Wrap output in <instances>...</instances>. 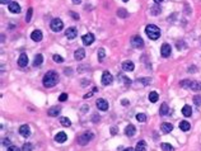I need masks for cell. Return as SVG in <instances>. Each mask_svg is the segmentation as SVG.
<instances>
[{
  "label": "cell",
  "mask_w": 201,
  "mask_h": 151,
  "mask_svg": "<svg viewBox=\"0 0 201 151\" xmlns=\"http://www.w3.org/2000/svg\"><path fill=\"white\" fill-rule=\"evenodd\" d=\"M27 64H28V56L25 53H22L18 59V65L21 67H24V66H27Z\"/></svg>",
  "instance_id": "obj_15"
},
{
  "label": "cell",
  "mask_w": 201,
  "mask_h": 151,
  "mask_svg": "<svg viewBox=\"0 0 201 151\" xmlns=\"http://www.w3.org/2000/svg\"><path fill=\"white\" fill-rule=\"evenodd\" d=\"M70 14H71V17L74 18V19H79V15L76 14V13H74V12H70Z\"/></svg>",
  "instance_id": "obj_42"
},
{
  "label": "cell",
  "mask_w": 201,
  "mask_h": 151,
  "mask_svg": "<svg viewBox=\"0 0 201 151\" xmlns=\"http://www.w3.org/2000/svg\"><path fill=\"white\" fill-rule=\"evenodd\" d=\"M42 32H41L40 29H36V31H33L32 32V34H31V38L34 41V42H40L41 40H42Z\"/></svg>",
  "instance_id": "obj_13"
},
{
  "label": "cell",
  "mask_w": 201,
  "mask_h": 151,
  "mask_svg": "<svg viewBox=\"0 0 201 151\" xmlns=\"http://www.w3.org/2000/svg\"><path fill=\"white\" fill-rule=\"evenodd\" d=\"M120 76H121V78H122V80H123V81H125V84H126V85H130V84H131V80H130V79H127L126 76H123V75H120Z\"/></svg>",
  "instance_id": "obj_41"
},
{
  "label": "cell",
  "mask_w": 201,
  "mask_h": 151,
  "mask_svg": "<svg viewBox=\"0 0 201 151\" xmlns=\"http://www.w3.org/2000/svg\"><path fill=\"white\" fill-rule=\"evenodd\" d=\"M182 114L185 115V117H190L191 114H192V108L190 107V105H183V108H182Z\"/></svg>",
  "instance_id": "obj_23"
},
{
  "label": "cell",
  "mask_w": 201,
  "mask_h": 151,
  "mask_svg": "<svg viewBox=\"0 0 201 151\" xmlns=\"http://www.w3.org/2000/svg\"><path fill=\"white\" fill-rule=\"evenodd\" d=\"M193 103H195V105L200 107L201 105V95H195V97H193Z\"/></svg>",
  "instance_id": "obj_35"
},
{
  "label": "cell",
  "mask_w": 201,
  "mask_h": 151,
  "mask_svg": "<svg viewBox=\"0 0 201 151\" xmlns=\"http://www.w3.org/2000/svg\"><path fill=\"white\" fill-rule=\"evenodd\" d=\"M169 113V107H168L167 103H163V104L161 105V109H159V114L161 115H165Z\"/></svg>",
  "instance_id": "obj_21"
},
{
  "label": "cell",
  "mask_w": 201,
  "mask_h": 151,
  "mask_svg": "<svg viewBox=\"0 0 201 151\" xmlns=\"http://www.w3.org/2000/svg\"><path fill=\"white\" fill-rule=\"evenodd\" d=\"M158 98H159V95H158V93H157V92H152V93H149V100H150L152 103L158 102Z\"/></svg>",
  "instance_id": "obj_28"
},
{
  "label": "cell",
  "mask_w": 201,
  "mask_h": 151,
  "mask_svg": "<svg viewBox=\"0 0 201 151\" xmlns=\"http://www.w3.org/2000/svg\"><path fill=\"white\" fill-rule=\"evenodd\" d=\"M161 147H162V150H163V151H173L174 150L173 146H172L171 143H167V142H163L161 145Z\"/></svg>",
  "instance_id": "obj_29"
},
{
  "label": "cell",
  "mask_w": 201,
  "mask_h": 151,
  "mask_svg": "<svg viewBox=\"0 0 201 151\" xmlns=\"http://www.w3.org/2000/svg\"><path fill=\"white\" fill-rule=\"evenodd\" d=\"M123 151H135V150H134V149H131V147H129V149H125Z\"/></svg>",
  "instance_id": "obj_48"
},
{
  "label": "cell",
  "mask_w": 201,
  "mask_h": 151,
  "mask_svg": "<svg viewBox=\"0 0 201 151\" xmlns=\"http://www.w3.org/2000/svg\"><path fill=\"white\" fill-rule=\"evenodd\" d=\"M136 120H138L139 122H145L146 121V115L144 113H138V114H136Z\"/></svg>",
  "instance_id": "obj_34"
},
{
  "label": "cell",
  "mask_w": 201,
  "mask_h": 151,
  "mask_svg": "<svg viewBox=\"0 0 201 151\" xmlns=\"http://www.w3.org/2000/svg\"><path fill=\"white\" fill-rule=\"evenodd\" d=\"M145 33L150 40H158L161 37V29L154 24H149L145 28Z\"/></svg>",
  "instance_id": "obj_2"
},
{
  "label": "cell",
  "mask_w": 201,
  "mask_h": 151,
  "mask_svg": "<svg viewBox=\"0 0 201 151\" xmlns=\"http://www.w3.org/2000/svg\"><path fill=\"white\" fill-rule=\"evenodd\" d=\"M93 137H94V133L93 132H84L80 137H78V142H79V145L84 146V145H87L89 141L93 140Z\"/></svg>",
  "instance_id": "obj_4"
},
{
  "label": "cell",
  "mask_w": 201,
  "mask_h": 151,
  "mask_svg": "<svg viewBox=\"0 0 201 151\" xmlns=\"http://www.w3.org/2000/svg\"><path fill=\"white\" fill-rule=\"evenodd\" d=\"M154 1H155V3H157V4H161V3H162V1H163V0H154Z\"/></svg>",
  "instance_id": "obj_49"
},
{
  "label": "cell",
  "mask_w": 201,
  "mask_h": 151,
  "mask_svg": "<svg viewBox=\"0 0 201 151\" xmlns=\"http://www.w3.org/2000/svg\"><path fill=\"white\" fill-rule=\"evenodd\" d=\"M117 15H119L120 18H126L127 17V12L125 10V9H119V10H117Z\"/></svg>",
  "instance_id": "obj_32"
},
{
  "label": "cell",
  "mask_w": 201,
  "mask_h": 151,
  "mask_svg": "<svg viewBox=\"0 0 201 151\" xmlns=\"http://www.w3.org/2000/svg\"><path fill=\"white\" fill-rule=\"evenodd\" d=\"M95 104H97L98 109H101V111H107V109H108V102L104 100V99H102V98L97 99Z\"/></svg>",
  "instance_id": "obj_11"
},
{
  "label": "cell",
  "mask_w": 201,
  "mask_h": 151,
  "mask_svg": "<svg viewBox=\"0 0 201 151\" xmlns=\"http://www.w3.org/2000/svg\"><path fill=\"white\" fill-rule=\"evenodd\" d=\"M9 143H10V140H8V139L4 140V145H9Z\"/></svg>",
  "instance_id": "obj_46"
},
{
  "label": "cell",
  "mask_w": 201,
  "mask_h": 151,
  "mask_svg": "<svg viewBox=\"0 0 201 151\" xmlns=\"http://www.w3.org/2000/svg\"><path fill=\"white\" fill-rule=\"evenodd\" d=\"M150 13L153 15H157L161 13V8H159V5H155V6H153V8L150 9Z\"/></svg>",
  "instance_id": "obj_33"
},
{
  "label": "cell",
  "mask_w": 201,
  "mask_h": 151,
  "mask_svg": "<svg viewBox=\"0 0 201 151\" xmlns=\"http://www.w3.org/2000/svg\"><path fill=\"white\" fill-rule=\"evenodd\" d=\"M172 52V47L168 43H163L161 47V53L163 57H169V55Z\"/></svg>",
  "instance_id": "obj_7"
},
{
  "label": "cell",
  "mask_w": 201,
  "mask_h": 151,
  "mask_svg": "<svg viewBox=\"0 0 201 151\" xmlns=\"http://www.w3.org/2000/svg\"><path fill=\"white\" fill-rule=\"evenodd\" d=\"M54 61H55V62H59V64H61V62H64V59L61 56H60V55H54Z\"/></svg>",
  "instance_id": "obj_36"
},
{
  "label": "cell",
  "mask_w": 201,
  "mask_h": 151,
  "mask_svg": "<svg viewBox=\"0 0 201 151\" xmlns=\"http://www.w3.org/2000/svg\"><path fill=\"white\" fill-rule=\"evenodd\" d=\"M112 81H113V76L111 75V72L104 71L102 74V84L103 85H110L112 84Z\"/></svg>",
  "instance_id": "obj_6"
},
{
  "label": "cell",
  "mask_w": 201,
  "mask_h": 151,
  "mask_svg": "<svg viewBox=\"0 0 201 151\" xmlns=\"http://www.w3.org/2000/svg\"><path fill=\"white\" fill-rule=\"evenodd\" d=\"M59 113H60L59 107H52V108H50L49 111H47V114H49L50 117H57V114Z\"/></svg>",
  "instance_id": "obj_20"
},
{
  "label": "cell",
  "mask_w": 201,
  "mask_h": 151,
  "mask_svg": "<svg viewBox=\"0 0 201 151\" xmlns=\"http://www.w3.org/2000/svg\"><path fill=\"white\" fill-rule=\"evenodd\" d=\"M19 133H21L23 137H28L31 135L29 126H28V124H23V126H21V127H19Z\"/></svg>",
  "instance_id": "obj_12"
},
{
  "label": "cell",
  "mask_w": 201,
  "mask_h": 151,
  "mask_svg": "<svg viewBox=\"0 0 201 151\" xmlns=\"http://www.w3.org/2000/svg\"><path fill=\"white\" fill-rule=\"evenodd\" d=\"M122 1H125V3H126V1H129V0H122Z\"/></svg>",
  "instance_id": "obj_51"
},
{
  "label": "cell",
  "mask_w": 201,
  "mask_h": 151,
  "mask_svg": "<svg viewBox=\"0 0 201 151\" xmlns=\"http://www.w3.org/2000/svg\"><path fill=\"white\" fill-rule=\"evenodd\" d=\"M66 99H68V94H66V93H62V94H60V97H59V100H60V102H65Z\"/></svg>",
  "instance_id": "obj_40"
},
{
  "label": "cell",
  "mask_w": 201,
  "mask_h": 151,
  "mask_svg": "<svg viewBox=\"0 0 201 151\" xmlns=\"http://www.w3.org/2000/svg\"><path fill=\"white\" fill-rule=\"evenodd\" d=\"M180 84H181V86H183V88H190V86H191V81H190V80H182Z\"/></svg>",
  "instance_id": "obj_37"
},
{
  "label": "cell",
  "mask_w": 201,
  "mask_h": 151,
  "mask_svg": "<svg viewBox=\"0 0 201 151\" xmlns=\"http://www.w3.org/2000/svg\"><path fill=\"white\" fill-rule=\"evenodd\" d=\"M161 130L163 133H169L172 130H173V126H172L171 123H168V122H164V123H162L161 126Z\"/></svg>",
  "instance_id": "obj_19"
},
{
  "label": "cell",
  "mask_w": 201,
  "mask_h": 151,
  "mask_svg": "<svg viewBox=\"0 0 201 151\" xmlns=\"http://www.w3.org/2000/svg\"><path fill=\"white\" fill-rule=\"evenodd\" d=\"M85 57V51L83 50V49H78L74 52V59L75 60H78V61H80V60H83Z\"/></svg>",
  "instance_id": "obj_16"
},
{
  "label": "cell",
  "mask_w": 201,
  "mask_h": 151,
  "mask_svg": "<svg viewBox=\"0 0 201 151\" xmlns=\"http://www.w3.org/2000/svg\"><path fill=\"white\" fill-rule=\"evenodd\" d=\"M135 132H136V128H135L134 124H129V126H126V128H125V135H126V136L131 137V136L135 135Z\"/></svg>",
  "instance_id": "obj_17"
},
{
  "label": "cell",
  "mask_w": 201,
  "mask_h": 151,
  "mask_svg": "<svg viewBox=\"0 0 201 151\" xmlns=\"http://www.w3.org/2000/svg\"><path fill=\"white\" fill-rule=\"evenodd\" d=\"M42 62H43V56L41 53H38L36 57H34V61H33V66H36V67H38V66H41L42 65Z\"/></svg>",
  "instance_id": "obj_22"
},
{
  "label": "cell",
  "mask_w": 201,
  "mask_h": 151,
  "mask_svg": "<svg viewBox=\"0 0 201 151\" xmlns=\"http://www.w3.org/2000/svg\"><path fill=\"white\" fill-rule=\"evenodd\" d=\"M65 36H66L68 40H74V38L78 36V31H76V28H74V27H70V28L66 29Z\"/></svg>",
  "instance_id": "obj_8"
},
{
  "label": "cell",
  "mask_w": 201,
  "mask_h": 151,
  "mask_svg": "<svg viewBox=\"0 0 201 151\" xmlns=\"http://www.w3.org/2000/svg\"><path fill=\"white\" fill-rule=\"evenodd\" d=\"M68 140V136H66V133L65 132H59L55 136V141L56 142H59V143H62V142H65V141Z\"/></svg>",
  "instance_id": "obj_18"
},
{
  "label": "cell",
  "mask_w": 201,
  "mask_h": 151,
  "mask_svg": "<svg viewBox=\"0 0 201 151\" xmlns=\"http://www.w3.org/2000/svg\"><path fill=\"white\" fill-rule=\"evenodd\" d=\"M42 83H43V86H46V88H52V86H55L57 83H59V75H57V72L54 71V70L47 71L43 76Z\"/></svg>",
  "instance_id": "obj_1"
},
{
  "label": "cell",
  "mask_w": 201,
  "mask_h": 151,
  "mask_svg": "<svg viewBox=\"0 0 201 151\" xmlns=\"http://www.w3.org/2000/svg\"><path fill=\"white\" fill-rule=\"evenodd\" d=\"M8 9H9V12H12V13H21V5L18 4L17 1H12L10 4H8Z\"/></svg>",
  "instance_id": "obj_10"
},
{
  "label": "cell",
  "mask_w": 201,
  "mask_h": 151,
  "mask_svg": "<svg viewBox=\"0 0 201 151\" xmlns=\"http://www.w3.org/2000/svg\"><path fill=\"white\" fill-rule=\"evenodd\" d=\"M122 104L126 105V104H129V102H127V100H122Z\"/></svg>",
  "instance_id": "obj_50"
},
{
  "label": "cell",
  "mask_w": 201,
  "mask_h": 151,
  "mask_svg": "<svg viewBox=\"0 0 201 151\" xmlns=\"http://www.w3.org/2000/svg\"><path fill=\"white\" fill-rule=\"evenodd\" d=\"M98 60L99 61H103L104 60V57H106V52H104V50L103 49H99L98 50Z\"/></svg>",
  "instance_id": "obj_31"
},
{
  "label": "cell",
  "mask_w": 201,
  "mask_h": 151,
  "mask_svg": "<svg viewBox=\"0 0 201 151\" xmlns=\"http://www.w3.org/2000/svg\"><path fill=\"white\" fill-rule=\"evenodd\" d=\"M135 151H146V142L145 141H139V142L136 143Z\"/></svg>",
  "instance_id": "obj_25"
},
{
  "label": "cell",
  "mask_w": 201,
  "mask_h": 151,
  "mask_svg": "<svg viewBox=\"0 0 201 151\" xmlns=\"http://www.w3.org/2000/svg\"><path fill=\"white\" fill-rule=\"evenodd\" d=\"M180 128L182 131H190V128H191V124H190V122H187V121H182V122H180Z\"/></svg>",
  "instance_id": "obj_26"
},
{
  "label": "cell",
  "mask_w": 201,
  "mask_h": 151,
  "mask_svg": "<svg viewBox=\"0 0 201 151\" xmlns=\"http://www.w3.org/2000/svg\"><path fill=\"white\" fill-rule=\"evenodd\" d=\"M0 3H1L3 5H5V4H10V0H0Z\"/></svg>",
  "instance_id": "obj_44"
},
{
  "label": "cell",
  "mask_w": 201,
  "mask_h": 151,
  "mask_svg": "<svg viewBox=\"0 0 201 151\" xmlns=\"http://www.w3.org/2000/svg\"><path fill=\"white\" fill-rule=\"evenodd\" d=\"M196 71V67L195 66H192L191 69H189V72H195Z\"/></svg>",
  "instance_id": "obj_45"
},
{
  "label": "cell",
  "mask_w": 201,
  "mask_h": 151,
  "mask_svg": "<svg viewBox=\"0 0 201 151\" xmlns=\"http://www.w3.org/2000/svg\"><path fill=\"white\" fill-rule=\"evenodd\" d=\"M190 89L193 92H200L201 90V83L200 81H191Z\"/></svg>",
  "instance_id": "obj_24"
},
{
  "label": "cell",
  "mask_w": 201,
  "mask_h": 151,
  "mask_svg": "<svg viewBox=\"0 0 201 151\" xmlns=\"http://www.w3.org/2000/svg\"><path fill=\"white\" fill-rule=\"evenodd\" d=\"M131 44L135 47V49H143V47H144V41H143L141 37L134 36L131 38Z\"/></svg>",
  "instance_id": "obj_5"
},
{
  "label": "cell",
  "mask_w": 201,
  "mask_h": 151,
  "mask_svg": "<svg viewBox=\"0 0 201 151\" xmlns=\"http://www.w3.org/2000/svg\"><path fill=\"white\" fill-rule=\"evenodd\" d=\"M73 3H74V4H80L82 0H73Z\"/></svg>",
  "instance_id": "obj_47"
},
{
  "label": "cell",
  "mask_w": 201,
  "mask_h": 151,
  "mask_svg": "<svg viewBox=\"0 0 201 151\" xmlns=\"http://www.w3.org/2000/svg\"><path fill=\"white\" fill-rule=\"evenodd\" d=\"M50 28H51V31H54V32H60V31H62V28H64L62 20H61L60 18L52 19V20H51V23H50Z\"/></svg>",
  "instance_id": "obj_3"
},
{
  "label": "cell",
  "mask_w": 201,
  "mask_h": 151,
  "mask_svg": "<svg viewBox=\"0 0 201 151\" xmlns=\"http://www.w3.org/2000/svg\"><path fill=\"white\" fill-rule=\"evenodd\" d=\"M6 151H22V149H19V147L14 146V145H10V146H8Z\"/></svg>",
  "instance_id": "obj_39"
},
{
  "label": "cell",
  "mask_w": 201,
  "mask_h": 151,
  "mask_svg": "<svg viewBox=\"0 0 201 151\" xmlns=\"http://www.w3.org/2000/svg\"><path fill=\"white\" fill-rule=\"evenodd\" d=\"M82 41H83V43H84L85 46H91V44L94 42V36L92 33H87V34H84V36L82 37Z\"/></svg>",
  "instance_id": "obj_9"
},
{
  "label": "cell",
  "mask_w": 201,
  "mask_h": 151,
  "mask_svg": "<svg viewBox=\"0 0 201 151\" xmlns=\"http://www.w3.org/2000/svg\"><path fill=\"white\" fill-rule=\"evenodd\" d=\"M33 150V145L29 142H25L23 143V146H22V151H32Z\"/></svg>",
  "instance_id": "obj_30"
},
{
  "label": "cell",
  "mask_w": 201,
  "mask_h": 151,
  "mask_svg": "<svg viewBox=\"0 0 201 151\" xmlns=\"http://www.w3.org/2000/svg\"><path fill=\"white\" fill-rule=\"evenodd\" d=\"M92 94H93V92H91V93H87V94H84V99H88V98H91L92 97Z\"/></svg>",
  "instance_id": "obj_43"
},
{
  "label": "cell",
  "mask_w": 201,
  "mask_h": 151,
  "mask_svg": "<svg viewBox=\"0 0 201 151\" xmlns=\"http://www.w3.org/2000/svg\"><path fill=\"white\" fill-rule=\"evenodd\" d=\"M122 69L125 70V71H132V70L135 69V65H134L132 61L126 60V61H123L122 62Z\"/></svg>",
  "instance_id": "obj_14"
},
{
  "label": "cell",
  "mask_w": 201,
  "mask_h": 151,
  "mask_svg": "<svg viewBox=\"0 0 201 151\" xmlns=\"http://www.w3.org/2000/svg\"><path fill=\"white\" fill-rule=\"evenodd\" d=\"M60 123H61L64 127H70L71 126V121H70L68 117H60Z\"/></svg>",
  "instance_id": "obj_27"
},
{
  "label": "cell",
  "mask_w": 201,
  "mask_h": 151,
  "mask_svg": "<svg viewBox=\"0 0 201 151\" xmlns=\"http://www.w3.org/2000/svg\"><path fill=\"white\" fill-rule=\"evenodd\" d=\"M32 13H33V9L29 8V9H28V12H27V15H25V22H29V20H31Z\"/></svg>",
  "instance_id": "obj_38"
}]
</instances>
